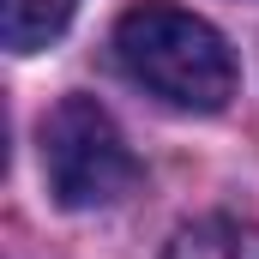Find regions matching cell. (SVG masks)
<instances>
[{
    "mask_svg": "<svg viewBox=\"0 0 259 259\" xmlns=\"http://www.w3.org/2000/svg\"><path fill=\"white\" fill-rule=\"evenodd\" d=\"M115 66L139 91H151L157 103L187 109V115L229 109V97L241 84V66H235V49L223 42V30L169 0H139L133 12H121Z\"/></svg>",
    "mask_w": 259,
    "mask_h": 259,
    "instance_id": "1",
    "label": "cell"
},
{
    "mask_svg": "<svg viewBox=\"0 0 259 259\" xmlns=\"http://www.w3.org/2000/svg\"><path fill=\"white\" fill-rule=\"evenodd\" d=\"M42 181L66 211H103L139 187V157L97 97H61L42 115Z\"/></svg>",
    "mask_w": 259,
    "mask_h": 259,
    "instance_id": "2",
    "label": "cell"
},
{
    "mask_svg": "<svg viewBox=\"0 0 259 259\" xmlns=\"http://www.w3.org/2000/svg\"><path fill=\"white\" fill-rule=\"evenodd\" d=\"M163 259H259V223L241 217H199L187 229H175V241Z\"/></svg>",
    "mask_w": 259,
    "mask_h": 259,
    "instance_id": "3",
    "label": "cell"
},
{
    "mask_svg": "<svg viewBox=\"0 0 259 259\" xmlns=\"http://www.w3.org/2000/svg\"><path fill=\"white\" fill-rule=\"evenodd\" d=\"M78 0H0V36L12 55H36L72 24Z\"/></svg>",
    "mask_w": 259,
    "mask_h": 259,
    "instance_id": "4",
    "label": "cell"
}]
</instances>
